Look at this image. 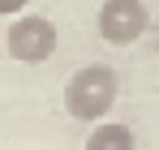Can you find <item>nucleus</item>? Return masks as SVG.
Wrapping results in <instances>:
<instances>
[{
  "label": "nucleus",
  "instance_id": "1",
  "mask_svg": "<svg viewBox=\"0 0 159 150\" xmlns=\"http://www.w3.org/2000/svg\"><path fill=\"white\" fill-rule=\"evenodd\" d=\"M116 99H120V77H116L112 64H82L65 82V112L82 125L103 120L116 107Z\"/></svg>",
  "mask_w": 159,
  "mask_h": 150
},
{
  "label": "nucleus",
  "instance_id": "2",
  "mask_svg": "<svg viewBox=\"0 0 159 150\" xmlns=\"http://www.w3.org/2000/svg\"><path fill=\"white\" fill-rule=\"evenodd\" d=\"M4 47L22 64H43L56 51V26L48 17H39V13H22V17H13V26H9Z\"/></svg>",
  "mask_w": 159,
  "mask_h": 150
},
{
  "label": "nucleus",
  "instance_id": "3",
  "mask_svg": "<svg viewBox=\"0 0 159 150\" xmlns=\"http://www.w3.org/2000/svg\"><path fill=\"white\" fill-rule=\"evenodd\" d=\"M95 26H99L103 43H112V47H129V43H138V39L146 34L151 13H146L142 0H103Z\"/></svg>",
  "mask_w": 159,
  "mask_h": 150
},
{
  "label": "nucleus",
  "instance_id": "4",
  "mask_svg": "<svg viewBox=\"0 0 159 150\" xmlns=\"http://www.w3.org/2000/svg\"><path fill=\"white\" fill-rule=\"evenodd\" d=\"M82 150H133V129L120 125V120H103V125L90 129Z\"/></svg>",
  "mask_w": 159,
  "mask_h": 150
},
{
  "label": "nucleus",
  "instance_id": "5",
  "mask_svg": "<svg viewBox=\"0 0 159 150\" xmlns=\"http://www.w3.org/2000/svg\"><path fill=\"white\" fill-rule=\"evenodd\" d=\"M26 4H30V0H0V17H22Z\"/></svg>",
  "mask_w": 159,
  "mask_h": 150
},
{
  "label": "nucleus",
  "instance_id": "6",
  "mask_svg": "<svg viewBox=\"0 0 159 150\" xmlns=\"http://www.w3.org/2000/svg\"><path fill=\"white\" fill-rule=\"evenodd\" d=\"M155 51H159V43H155Z\"/></svg>",
  "mask_w": 159,
  "mask_h": 150
}]
</instances>
